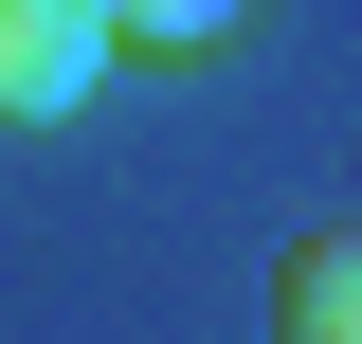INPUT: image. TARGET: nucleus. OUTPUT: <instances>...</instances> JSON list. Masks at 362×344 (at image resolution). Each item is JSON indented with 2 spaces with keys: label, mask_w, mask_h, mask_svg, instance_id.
I'll return each instance as SVG.
<instances>
[{
  "label": "nucleus",
  "mask_w": 362,
  "mask_h": 344,
  "mask_svg": "<svg viewBox=\"0 0 362 344\" xmlns=\"http://www.w3.org/2000/svg\"><path fill=\"white\" fill-rule=\"evenodd\" d=\"M109 0H0V127H54V109H90V73H109Z\"/></svg>",
  "instance_id": "1"
},
{
  "label": "nucleus",
  "mask_w": 362,
  "mask_h": 344,
  "mask_svg": "<svg viewBox=\"0 0 362 344\" xmlns=\"http://www.w3.org/2000/svg\"><path fill=\"white\" fill-rule=\"evenodd\" d=\"M272 344H362V236H290L272 254Z\"/></svg>",
  "instance_id": "2"
},
{
  "label": "nucleus",
  "mask_w": 362,
  "mask_h": 344,
  "mask_svg": "<svg viewBox=\"0 0 362 344\" xmlns=\"http://www.w3.org/2000/svg\"><path fill=\"white\" fill-rule=\"evenodd\" d=\"M254 0H109V37H145V55H218Z\"/></svg>",
  "instance_id": "3"
}]
</instances>
